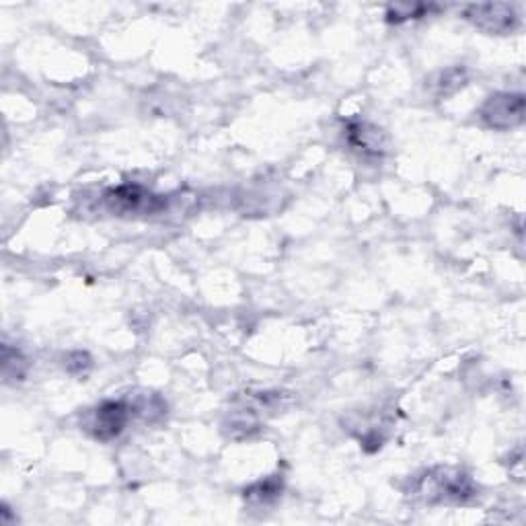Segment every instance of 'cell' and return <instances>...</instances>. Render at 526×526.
<instances>
[{"instance_id": "cell-7", "label": "cell", "mask_w": 526, "mask_h": 526, "mask_svg": "<svg viewBox=\"0 0 526 526\" xmlns=\"http://www.w3.org/2000/svg\"><path fill=\"white\" fill-rule=\"evenodd\" d=\"M282 496V475H272L263 481H257L245 490V500L253 504H270Z\"/></svg>"}, {"instance_id": "cell-4", "label": "cell", "mask_w": 526, "mask_h": 526, "mask_svg": "<svg viewBox=\"0 0 526 526\" xmlns=\"http://www.w3.org/2000/svg\"><path fill=\"white\" fill-rule=\"evenodd\" d=\"M479 118L487 128L512 130L524 122V95L496 93L487 97L479 109Z\"/></svg>"}, {"instance_id": "cell-8", "label": "cell", "mask_w": 526, "mask_h": 526, "mask_svg": "<svg viewBox=\"0 0 526 526\" xmlns=\"http://www.w3.org/2000/svg\"><path fill=\"white\" fill-rule=\"evenodd\" d=\"M467 85V72L465 68H448L438 74V79L434 83V91L438 97H448L457 93Z\"/></svg>"}, {"instance_id": "cell-6", "label": "cell", "mask_w": 526, "mask_h": 526, "mask_svg": "<svg viewBox=\"0 0 526 526\" xmlns=\"http://www.w3.org/2000/svg\"><path fill=\"white\" fill-rule=\"evenodd\" d=\"M346 138H348V144L354 150H358L362 157H383L387 150L385 132L372 124L358 122V124L348 126Z\"/></svg>"}, {"instance_id": "cell-5", "label": "cell", "mask_w": 526, "mask_h": 526, "mask_svg": "<svg viewBox=\"0 0 526 526\" xmlns=\"http://www.w3.org/2000/svg\"><path fill=\"white\" fill-rule=\"evenodd\" d=\"M463 15L477 29H481L485 33H496V35L512 33L520 25L518 9L514 5H506V3L471 5L465 9Z\"/></svg>"}, {"instance_id": "cell-3", "label": "cell", "mask_w": 526, "mask_h": 526, "mask_svg": "<svg viewBox=\"0 0 526 526\" xmlns=\"http://www.w3.org/2000/svg\"><path fill=\"white\" fill-rule=\"evenodd\" d=\"M103 202L111 212H116L120 216L157 214L167 206L163 196H155L153 192L144 190L140 185L111 187V190L105 192Z\"/></svg>"}, {"instance_id": "cell-10", "label": "cell", "mask_w": 526, "mask_h": 526, "mask_svg": "<svg viewBox=\"0 0 526 526\" xmlns=\"http://www.w3.org/2000/svg\"><path fill=\"white\" fill-rule=\"evenodd\" d=\"M66 368H68L70 372H74V374H81V372H85L87 368H91V360H89L87 354L77 352V354H72V356L68 358Z\"/></svg>"}, {"instance_id": "cell-1", "label": "cell", "mask_w": 526, "mask_h": 526, "mask_svg": "<svg viewBox=\"0 0 526 526\" xmlns=\"http://www.w3.org/2000/svg\"><path fill=\"white\" fill-rule=\"evenodd\" d=\"M150 399L153 397H144L142 401L136 399V401H130V399H105L101 401L95 409H91L85 420H83V428L97 440L101 442H107V440H114L118 438L126 426L132 422V418L140 416V413L144 411L146 416L148 413H161L163 411V405L161 407H155L153 403H150Z\"/></svg>"}, {"instance_id": "cell-9", "label": "cell", "mask_w": 526, "mask_h": 526, "mask_svg": "<svg viewBox=\"0 0 526 526\" xmlns=\"http://www.w3.org/2000/svg\"><path fill=\"white\" fill-rule=\"evenodd\" d=\"M430 9L432 7H428V5H391L387 9V19L391 23H401L407 19H420L426 13H430Z\"/></svg>"}, {"instance_id": "cell-2", "label": "cell", "mask_w": 526, "mask_h": 526, "mask_svg": "<svg viewBox=\"0 0 526 526\" xmlns=\"http://www.w3.org/2000/svg\"><path fill=\"white\" fill-rule=\"evenodd\" d=\"M411 494L428 504H465L477 496V485L461 469L436 467L413 481Z\"/></svg>"}]
</instances>
